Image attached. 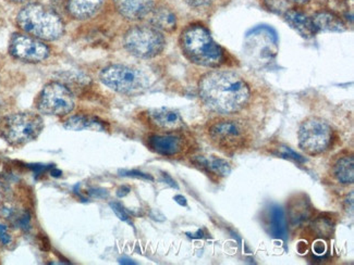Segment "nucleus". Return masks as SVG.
I'll list each match as a JSON object with an SVG mask.
<instances>
[{
  "label": "nucleus",
  "mask_w": 354,
  "mask_h": 265,
  "mask_svg": "<svg viewBox=\"0 0 354 265\" xmlns=\"http://www.w3.org/2000/svg\"><path fill=\"white\" fill-rule=\"evenodd\" d=\"M111 207L113 211L115 212V215H117L121 221L129 223V224H132L128 212L126 211V209H124L119 202H111Z\"/></svg>",
  "instance_id": "nucleus-25"
},
{
  "label": "nucleus",
  "mask_w": 354,
  "mask_h": 265,
  "mask_svg": "<svg viewBox=\"0 0 354 265\" xmlns=\"http://www.w3.org/2000/svg\"><path fill=\"white\" fill-rule=\"evenodd\" d=\"M151 26L160 32L175 31L177 28V19L175 13L166 7L153 9L151 14Z\"/></svg>",
  "instance_id": "nucleus-17"
},
{
  "label": "nucleus",
  "mask_w": 354,
  "mask_h": 265,
  "mask_svg": "<svg viewBox=\"0 0 354 265\" xmlns=\"http://www.w3.org/2000/svg\"><path fill=\"white\" fill-rule=\"evenodd\" d=\"M19 28L41 41H57L64 33V24L59 14L39 3H28L17 16Z\"/></svg>",
  "instance_id": "nucleus-3"
},
{
  "label": "nucleus",
  "mask_w": 354,
  "mask_h": 265,
  "mask_svg": "<svg viewBox=\"0 0 354 265\" xmlns=\"http://www.w3.org/2000/svg\"><path fill=\"white\" fill-rule=\"evenodd\" d=\"M279 155L285 159H290V160L297 161V162H306V159L303 158L302 156H300L299 153L293 151L292 149L289 148V147H281L279 148Z\"/></svg>",
  "instance_id": "nucleus-24"
},
{
  "label": "nucleus",
  "mask_w": 354,
  "mask_h": 265,
  "mask_svg": "<svg viewBox=\"0 0 354 265\" xmlns=\"http://www.w3.org/2000/svg\"><path fill=\"white\" fill-rule=\"evenodd\" d=\"M12 3H19V5H28V3H36V0H8Z\"/></svg>",
  "instance_id": "nucleus-32"
},
{
  "label": "nucleus",
  "mask_w": 354,
  "mask_h": 265,
  "mask_svg": "<svg viewBox=\"0 0 354 265\" xmlns=\"http://www.w3.org/2000/svg\"><path fill=\"white\" fill-rule=\"evenodd\" d=\"M3 21V11H1V8H0V22Z\"/></svg>",
  "instance_id": "nucleus-36"
},
{
  "label": "nucleus",
  "mask_w": 354,
  "mask_h": 265,
  "mask_svg": "<svg viewBox=\"0 0 354 265\" xmlns=\"http://www.w3.org/2000/svg\"><path fill=\"white\" fill-rule=\"evenodd\" d=\"M9 54L20 61L39 63L48 58L50 49L44 41L34 36L16 33L11 36Z\"/></svg>",
  "instance_id": "nucleus-9"
},
{
  "label": "nucleus",
  "mask_w": 354,
  "mask_h": 265,
  "mask_svg": "<svg viewBox=\"0 0 354 265\" xmlns=\"http://www.w3.org/2000/svg\"><path fill=\"white\" fill-rule=\"evenodd\" d=\"M113 3L121 16L131 21L147 18L155 8V0H113Z\"/></svg>",
  "instance_id": "nucleus-11"
},
{
  "label": "nucleus",
  "mask_w": 354,
  "mask_h": 265,
  "mask_svg": "<svg viewBox=\"0 0 354 265\" xmlns=\"http://www.w3.org/2000/svg\"><path fill=\"white\" fill-rule=\"evenodd\" d=\"M103 3L104 0H68L67 8L72 18L88 20L95 16Z\"/></svg>",
  "instance_id": "nucleus-15"
},
{
  "label": "nucleus",
  "mask_w": 354,
  "mask_h": 265,
  "mask_svg": "<svg viewBox=\"0 0 354 265\" xmlns=\"http://www.w3.org/2000/svg\"><path fill=\"white\" fill-rule=\"evenodd\" d=\"M314 253H317V255H322L326 249L325 245H324L323 242H315V245L313 246Z\"/></svg>",
  "instance_id": "nucleus-29"
},
{
  "label": "nucleus",
  "mask_w": 354,
  "mask_h": 265,
  "mask_svg": "<svg viewBox=\"0 0 354 265\" xmlns=\"http://www.w3.org/2000/svg\"><path fill=\"white\" fill-rule=\"evenodd\" d=\"M180 48L185 58L193 63L207 68H217L225 60L223 48L214 41L205 26L192 24L180 35Z\"/></svg>",
  "instance_id": "nucleus-2"
},
{
  "label": "nucleus",
  "mask_w": 354,
  "mask_h": 265,
  "mask_svg": "<svg viewBox=\"0 0 354 265\" xmlns=\"http://www.w3.org/2000/svg\"><path fill=\"white\" fill-rule=\"evenodd\" d=\"M129 193H130V188L127 186H122L118 189V191H117V196H118L119 198H122V197L127 196Z\"/></svg>",
  "instance_id": "nucleus-31"
},
{
  "label": "nucleus",
  "mask_w": 354,
  "mask_h": 265,
  "mask_svg": "<svg viewBox=\"0 0 354 265\" xmlns=\"http://www.w3.org/2000/svg\"><path fill=\"white\" fill-rule=\"evenodd\" d=\"M44 130V121L39 113H11L0 119V138L12 147H22L35 141Z\"/></svg>",
  "instance_id": "nucleus-4"
},
{
  "label": "nucleus",
  "mask_w": 354,
  "mask_h": 265,
  "mask_svg": "<svg viewBox=\"0 0 354 265\" xmlns=\"http://www.w3.org/2000/svg\"><path fill=\"white\" fill-rule=\"evenodd\" d=\"M149 148L162 156L171 157L183 150L181 138L174 135H154L149 138Z\"/></svg>",
  "instance_id": "nucleus-13"
},
{
  "label": "nucleus",
  "mask_w": 354,
  "mask_h": 265,
  "mask_svg": "<svg viewBox=\"0 0 354 265\" xmlns=\"http://www.w3.org/2000/svg\"><path fill=\"white\" fill-rule=\"evenodd\" d=\"M35 107L41 115L64 117L75 109V95L62 83L50 82L36 98Z\"/></svg>",
  "instance_id": "nucleus-7"
},
{
  "label": "nucleus",
  "mask_w": 354,
  "mask_h": 265,
  "mask_svg": "<svg viewBox=\"0 0 354 265\" xmlns=\"http://www.w3.org/2000/svg\"><path fill=\"white\" fill-rule=\"evenodd\" d=\"M290 1H293V3H306V1H308V0H290Z\"/></svg>",
  "instance_id": "nucleus-35"
},
{
  "label": "nucleus",
  "mask_w": 354,
  "mask_h": 265,
  "mask_svg": "<svg viewBox=\"0 0 354 265\" xmlns=\"http://www.w3.org/2000/svg\"><path fill=\"white\" fill-rule=\"evenodd\" d=\"M64 128L69 130H104L105 124L97 117L88 115H73L64 122Z\"/></svg>",
  "instance_id": "nucleus-18"
},
{
  "label": "nucleus",
  "mask_w": 354,
  "mask_h": 265,
  "mask_svg": "<svg viewBox=\"0 0 354 265\" xmlns=\"http://www.w3.org/2000/svg\"><path fill=\"white\" fill-rule=\"evenodd\" d=\"M191 7L194 8H202V7H206V6L211 5L214 0H185Z\"/></svg>",
  "instance_id": "nucleus-28"
},
{
  "label": "nucleus",
  "mask_w": 354,
  "mask_h": 265,
  "mask_svg": "<svg viewBox=\"0 0 354 265\" xmlns=\"http://www.w3.org/2000/svg\"><path fill=\"white\" fill-rule=\"evenodd\" d=\"M151 119L158 128L164 130H177L181 128L183 124L181 115L178 111L169 108H158V109L151 110Z\"/></svg>",
  "instance_id": "nucleus-16"
},
{
  "label": "nucleus",
  "mask_w": 354,
  "mask_h": 265,
  "mask_svg": "<svg viewBox=\"0 0 354 265\" xmlns=\"http://www.w3.org/2000/svg\"><path fill=\"white\" fill-rule=\"evenodd\" d=\"M124 48L136 58L151 59L162 54L166 45L162 32L151 26H136L124 35Z\"/></svg>",
  "instance_id": "nucleus-6"
},
{
  "label": "nucleus",
  "mask_w": 354,
  "mask_h": 265,
  "mask_svg": "<svg viewBox=\"0 0 354 265\" xmlns=\"http://www.w3.org/2000/svg\"><path fill=\"white\" fill-rule=\"evenodd\" d=\"M0 168H1V161H0Z\"/></svg>",
  "instance_id": "nucleus-37"
},
{
  "label": "nucleus",
  "mask_w": 354,
  "mask_h": 265,
  "mask_svg": "<svg viewBox=\"0 0 354 265\" xmlns=\"http://www.w3.org/2000/svg\"><path fill=\"white\" fill-rule=\"evenodd\" d=\"M120 175L136 177V179H145V181H154V179L149 174L142 173L139 171H120Z\"/></svg>",
  "instance_id": "nucleus-27"
},
{
  "label": "nucleus",
  "mask_w": 354,
  "mask_h": 265,
  "mask_svg": "<svg viewBox=\"0 0 354 265\" xmlns=\"http://www.w3.org/2000/svg\"><path fill=\"white\" fill-rule=\"evenodd\" d=\"M194 162L196 166H201L208 173H213L221 177L228 175L231 172L228 162L216 157L198 156L194 159Z\"/></svg>",
  "instance_id": "nucleus-20"
},
{
  "label": "nucleus",
  "mask_w": 354,
  "mask_h": 265,
  "mask_svg": "<svg viewBox=\"0 0 354 265\" xmlns=\"http://www.w3.org/2000/svg\"><path fill=\"white\" fill-rule=\"evenodd\" d=\"M119 263H121V264H136V262L130 260V259H127V257H121V259H119Z\"/></svg>",
  "instance_id": "nucleus-34"
},
{
  "label": "nucleus",
  "mask_w": 354,
  "mask_h": 265,
  "mask_svg": "<svg viewBox=\"0 0 354 265\" xmlns=\"http://www.w3.org/2000/svg\"><path fill=\"white\" fill-rule=\"evenodd\" d=\"M209 135L223 149H236L244 144V130L236 121H221L212 125Z\"/></svg>",
  "instance_id": "nucleus-10"
},
{
  "label": "nucleus",
  "mask_w": 354,
  "mask_h": 265,
  "mask_svg": "<svg viewBox=\"0 0 354 265\" xmlns=\"http://www.w3.org/2000/svg\"><path fill=\"white\" fill-rule=\"evenodd\" d=\"M270 233L272 237L286 240L287 238V224L285 213L279 206H272L270 211Z\"/></svg>",
  "instance_id": "nucleus-21"
},
{
  "label": "nucleus",
  "mask_w": 354,
  "mask_h": 265,
  "mask_svg": "<svg viewBox=\"0 0 354 265\" xmlns=\"http://www.w3.org/2000/svg\"><path fill=\"white\" fill-rule=\"evenodd\" d=\"M198 95L204 105L214 112L231 115L247 106L251 90L234 72L212 71L201 79Z\"/></svg>",
  "instance_id": "nucleus-1"
},
{
  "label": "nucleus",
  "mask_w": 354,
  "mask_h": 265,
  "mask_svg": "<svg viewBox=\"0 0 354 265\" xmlns=\"http://www.w3.org/2000/svg\"><path fill=\"white\" fill-rule=\"evenodd\" d=\"M314 230H315L319 236L323 237H330L334 233V224L331 223L330 219L326 217H319L314 222Z\"/></svg>",
  "instance_id": "nucleus-23"
},
{
  "label": "nucleus",
  "mask_w": 354,
  "mask_h": 265,
  "mask_svg": "<svg viewBox=\"0 0 354 265\" xmlns=\"http://www.w3.org/2000/svg\"><path fill=\"white\" fill-rule=\"evenodd\" d=\"M312 20L319 32H344L346 30V26H344L342 19L336 16L335 13L328 12V11L316 13Z\"/></svg>",
  "instance_id": "nucleus-19"
},
{
  "label": "nucleus",
  "mask_w": 354,
  "mask_h": 265,
  "mask_svg": "<svg viewBox=\"0 0 354 265\" xmlns=\"http://www.w3.org/2000/svg\"><path fill=\"white\" fill-rule=\"evenodd\" d=\"M100 79L113 92L128 96L141 94L149 86V79L145 73L124 64L106 66L100 73Z\"/></svg>",
  "instance_id": "nucleus-5"
},
{
  "label": "nucleus",
  "mask_w": 354,
  "mask_h": 265,
  "mask_svg": "<svg viewBox=\"0 0 354 265\" xmlns=\"http://www.w3.org/2000/svg\"><path fill=\"white\" fill-rule=\"evenodd\" d=\"M299 145L310 156L325 153L333 141V130L319 117H308L299 128Z\"/></svg>",
  "instance_id": "nucleus-8"
},
{
  "label": "nucleus",
  "mask_w": 354,
  "mask_h": 265,
  "mask_svg": "<svg viewBox=\"0 0 354 265\" xmlns=\"http://www.w3.org/2000/svg\"><path fill=\"white\" fill-rule=\"evenodd\" d=\"M162 179H164V181H166L169 186H171L172 188L178 189L177 183H176L168 174L162 173Z\"/></svg>",
  "instance_id": "nucleus-30"
},
{
  "label": "nucleus",
  "mask_w": 354,
  "mask_h": 265,
  "mask_svg": "<svg viewBox=\"0 0 354 265\" xmlns=\"http://www.w3.org/2000/svg\"><path fill=\"white\" fill-rule=\"evenodd\" d=\"M12 242L11 235L9 234L8 230L5 225H0V245L8 246L10 245Z\"/></svg>",
  "instance_id": "nucleus-26"
},
{
  "label": "nucleus",
  "mask_w": 354,
  "mask_h": 265,
  "mask_svg": "<svg viewBox=\"0 0 354 265\" xmlns=\"http://www.w3.org/2000/svg\"><path fill=\"white\" fill-rule=\"evenodd\" d=\"M285 20L291 28H293L295 32H298L304 39H310L319 32L316 26H314L313 20L300 11H287L285 14Z\"/></svg>",
  "instance_id": "nucleus-14"
},
{
  "label": "nucleus",
  "mask_w": 354,
  "mask_h": 265,
  "mask_svg": "<svg viewBox=\"0 0 354 265\" xmlns=\"http://www.w3.org/2000/svg\"><path fill=\"white\" fill-rule=\"evenodd\" d=\"M334 174L342 184H353L354 159L353 157H344L335 164Z\"/></svg>",
  "instance_id": "nucleus-22"
},
{
  "label": "nucleus",
  "mask_w": 354,
  "mask_h": 265,
  "mask_svg": "<svg viewBox=\"0 0 354 265\" xmlns=\"http://www.w3.org/2000/svg\"><path fill=\"white\" fill-rule=\"evenodd\" d=\"M0 217H3L6 222L21 230H26L31 226L30 212L22 209L12 202H3V206L0 207Z\"/></svg>",
  "instance_id": "nucleus-12"
},
{
  "label": "nucleus",
  "mask_w": 354,
  "mask_h": 265,
  "mask_svg": "<svg viewBox=\"0 0 354 265\" xmlns=\"http://www.w3.org/2000/svg\"><path fill=\"white\" fill-rule=\"evenodd\" d=\"M176 202H178V204H180V206H187V200H185V197L180 196V195H178V196L175 197Z\"/></svg>",
  "instance_id": "nucleus-33"
}]
</instances>
